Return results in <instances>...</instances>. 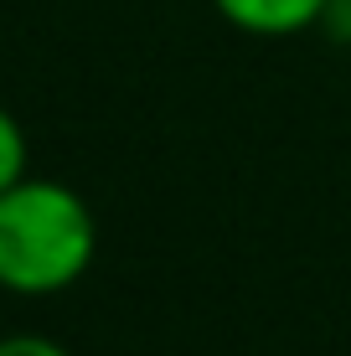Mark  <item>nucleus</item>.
<instances>
[{"label":"nucleus","mask_w":351,"mask_h":356,"mask_svg":"<svg viewBox=\"0 0 351 356\" xmlns=\"http://www.w3.org/2000/svg\"><path fill=\"white\" fill-rule=\"evenodd\" d=\"M99 253L88 202L52 176H21L0 191V289L21 300L72 289Z\"/></svg>","instance_id":"obj_1"},{"label":"nucleus","mask_w":351,"mask_h":356,"mask_svg":"<svg viewBox=\"0 0 351 356\" xmlns=\"http://www.w3.org/2000/svg\"><path fill=\"white\" fill-rule=\"evenodd\" d=\"M227 26L248 36H300L320 26L325 0H212Z\"/></svg>","instance_id":"obj_2"},{"label":"nucleus","mask_w":351,"mask_h":356,"mask_svg":"<svg viewBox=\"0 0 351 356\" xmlns=\"http://www.w3.org/2000/svg\"><path fill=\"white\" fill-rule=\"evenodd\" d=\"M26 165H31L26 129L16 124V114H10V108H0V191L16 186V181L26 176Z\"/></svg>","instance_id":"obj_3"},{"label":"nucleus","mask_w":351,"mask_h":356,"mask_svg":"<svg viewBox=\"0 0 351 356\" xmlns=\"http://www.w3.org/2000/svg\"><path fill=\"white\" fill-rule=\"evenodd\" d=\"M0 356H72V351L52 336H36V330H10V336H0Z\"/></svg>","instance_id":"obj_4"},{"label":"nucleus","mask_w":351,"mask_h":356,"mask_svg":"<svg viewBox=\"0 0 351 356\" xmlns=\"http://www.w3.org/2000/svg\"><path fill=\"white\" fill-rule=\"evenodd\" d=\"M320 31L331 36L336 47H351V0H325V10H320Z\"/></svg>","instance_id":"obj_5"}]
</instances>
